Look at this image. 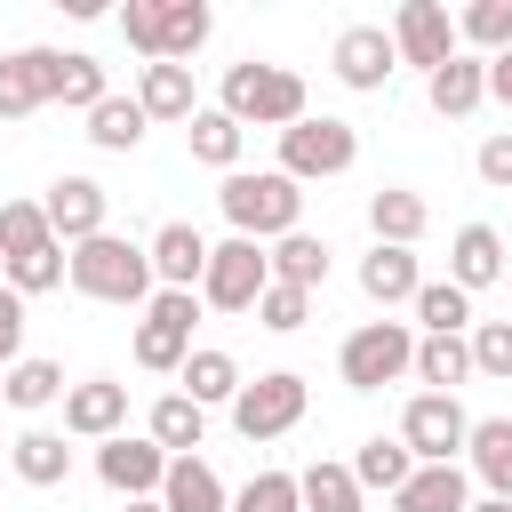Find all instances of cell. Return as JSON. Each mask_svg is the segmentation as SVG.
I'll use <instances>...</instances> for the list:
<instances>
[{
  "label": "cell",
  "instance_id": "cb8c5ba5",
  "mask_svg": "<svg viewBox=\"0 0 512 512\" xmlns=\"http://www.w3.org/2000/svg\"><path fill=\"white\" fill-rule=\"evenodd\" d=\"M184 144H192V160H200V168H224V176H232V168H240V144H248V128H240L224 104H200V112L184 120Z\"/></svg>",
  "mask_w": 512,
  "mask_h": 512
},
{
  "label": "cell",
  "instance_id": "f6af8a7d",
  "mask_svg": "<svg viewBox=\"0 0 512 512\" xmlns=\"http://www.w3.org/2000/svg\"><path fill=\"white\" fill-rule=\"evenodd\" d=\"M472 168H480V184H488V192H512V128H496V136L472 152Z\"/></svg>",
  "mask_w": 512,
  "mask_h": 512
},
{
  "label": "cell",
  "instance_id": "484cf974",
  "mask_svg": "<svg viewBox=\"0 0 512 512\" xmlns=\"http://www.w3.org/2000/svg\"><path fill=\"white\" fill-rule=\"evenodd\" d=\"M144 432H152L168 456H200V440H208V408H200V400H184V392H160V400H152V416H144Z\"/></svg>",
  "mask_w": 512,
  "mask_h": 512
},
{
  "label": "cell",
  "instance_id": "f546056e",
  "mask_svg": "<svg viewBox=\"0 0 512 512\" xmlns=\"http://www.w3.org/2000/svg\"><path fill=\"white\" fill-rule=\"evenodd\" d=\"M64 392H72V384H64V368H56V360H32V352H24V360L0 376V400H8V408H24V416L56 408Z\"/></svg>",
  "mask_w": 512,
  "mask_h": 512
},
{
  "label": "cell",
  "instance_id": "4fadbf2b",
  "mask_svg": "<svg viewBox=\"0 0 512 512\" xmlns=\"http://www.w3.org/2000/svg\"><path fill=\"white\" fill-rule=\"evenodd\" d=\"M56 72H64V48H16V56H0V120H32L40 104H56Z\"/></svg>",
  "mask_w": 512,
  "mask_h": 512
},
{
  "label": "cell",
  "instance_id": "4dcf8cb0",
  "mask_svg": "<svg viewBox=\"0 0 512 512\" xmlns=\"http://www.w3.org/2000/svg\"><path fill=\"white\" fill-rule=\"evenodd\" d=\"M264 256H272V280H280V288H304V296H312V288L328 280V240H312V232H288V240H272Z\"/></svg>",
  "mask_w": 512,
  "mask_h": 512
},
{
  "label": "cell",
  "instance_id": "8fae6325",
  "mask_svg": "<svg viewBox=\"0 0 512 512\" xmlns=\"http://www.w3.org/2000/svg\"><path fill=\"white\" fill-rule=\"evenodd\" d=\"M392 48H400V64H416L424 80H432L448 56H464L456 16H448L440 0H400V16H392Z\"/></svg>",
  "mask_w": 512,
  "mask_h": 512
},
{
  "label": "cell",
  "instance_id": "d590c367",
  "mask_svg": "<svg viewBox=\"0 0 512 512\" xmlns=\"http://www.w3.org/2000/svg\"><path fill=\"white\" fill-rule=\"evenodd\" d=\"M296 480H304V512H368L352 464H312V472H296Z\"/></svg>",
  "mask_w": 512,
  "mask_h": 512
},
{
  "label": "cell",
  "instance_id": "7bdbcfd3",
  "mask_svg": "<svg viewBox=\"0 0 512 512\" xmlns=\"http://www.w3.org/2000/svg\"><path fill=\"white\" fill-rule=\"evenodd\" d=\"M304 320H312V296H304V288H280V280H272V288H264V304H256V328H272V336H296Z\"/></svg>",
  "mask_w": 512,
  "mask_h": 512
},
{
  "label": "cell",
  "instance_id": "83f0119b",
  "mask_svg": "<svg viewBox=\"0 0 512 512\" xmlns=\"http://www.w3.org/2000/svg\"><path fill=\"white\" fill-rule=\"evenodd\" d=\"M160 504H168V512H232V488H224L200 456H176L168 480H160Z\"/></svg>",
  "mask_w": 512,
  "mask_h": 512
},
{
  "label": "cell",
  "instance_id": "f1b7e54d",
  "mask_svg": "<svg viewBox=\"0 0 512 512\" xmlns=\"http://www.w3.org/2000/svg\"><path fill=\"white\" fill-rule=\"evenodd\" d=\"M352 480H360V496H368V488L400 496V488L416 480V456H408V440H400V432H392V440H384V432H376V440H360V456H352Z\"/></svg>",
  "mask_w": 512,
  "mask_h": 512
},
{
  "label": "cell",
  "instance_id": "7c38bea8",
  "mask_svg": "<svg viewBox=\"0 0 512 512\" xmlns=\"http://www.w3.org/2000/svg\"><path fill=\"white\" fill-rule=\"evenodd\" d=\"M40 216H48V232H56L64 248H80V240H96V232H104L112 192H104L96 176H56V184H48V200H40Z\"/></svg>",
  "mask_w": 512,
  "mask_h": 512
},
{
  "label": "cell",
  "instance_id": "681fc988",
  "mask_svg": "<svg viewBox=\"0 0 512 512\" xmlns=\"http://www.w3.org/2000/svg\"><path fill=\"white\" fill-rule=\"evenodd\" d=\"M472 512H512V504L504 496H472Z\"/></svg>",
  "mask_w": 512,
  "mask_h": 512
},
{
  "label": "cell",
  "instance_id": "74e56055",
  "mask_svg": "<svg viewBox=\"0 0 512 512\" xmlns=\"http://www.w3.org/2000/svg\"><path fill=\"white\" fill-rule=\"evenodd\" d=\"M48 240H56V232H48L40 200H0V264L32 256V248H48Z\"/></svg>",
  "mask_w": 512,
  "mask_h": 512
},
{
  "label": "cell",
  "instance_id": "277c9868",
  "mask_svg": "<svg viewBox=\"0 0 512 512\" xmlns=\"http://www.w3.org/2000/svg\"><path fill=\"white\" fill-rule=\"evenodd\" d=\"M352 160H360V128L336 112H304L296 128H280V176H296V184H328Z\"/></svg>",
  "mask_w": 512,
  "mask_h": 512
},
{
  "label": "cell",
  "instance_id": "8992f818",
  "mask_svg": "<svg viewBox=\"0 0 512 512\" xmlns=\"http://www.w3.org/2000/svg\"><path fill=\"white\" fill-rule=\"evenodd\" d=\"M264 288H272V256H264L256 240L232 232V240L208 248V272H200V304H208V312H256Z\"/></svg>",
  "mask_w": 512,
  "mask_h": 512
},
{
  "label": "cell",
  "instance_id": "ee69618b",
  "mask_svg": "<svg viewBox=\"0 0 512 512\" xmlns=\"http://www.w3.org/2000/svg\"><path fill=\"white\" fill-rule=\"evenodd\" d=\"M120 32H128V48H136L144 64H160V0H128V8H120Z\"/></svg>",
  "mask_w": 512,
  "mask_h": 512
},
{
  "label": "cell",
  "instance_id": "ac0fdd59",
  "mask_svg": "<svg viewBox=\"0 0 512 512\" xmlns=\"http://www.w3.org/2000/svg\"><path fill=\"white\" fill-rule=\"evenodd\" d=\"M416 288H424L416 248H384V240H376V248L360 256V296H368V304L392 312V304H416Z\"/></svg>",
  "mask_w": 512,
  "mask_h": 512
},
{
  "label": "cell",
  "instance_id": "e0dca14e",
  "mask_svg": "<svg viewBox=\"0 0 512 512\" xmlns=\"http://www.w3.org/2000/svg\"><path fill=\"white\" fill-rule=\"evenodd\" d=\"M424 104H432L440 120H472V112L488 104V56H448V64L424 80Z\"/></svg>",
  "mask_w": 512,
  "mask_h": 512
},
{
  "label": "cell",
  "instance_id": "52a82bcc",
  "mask_svg": "<svg viewBox=\"0 0 512 512\" xmlns=\"http://www.w3.org/2000/svg\"><path fill=\"white\" fill-rule=\"evenodd\" d=\"M192 320H200V296H192V288H160V296L144 304V320H136V368L176 376V368L192 360Z\"/></svg>",
  "mask_w": 512,
  "mask_h": 512
},
{
  "label": "cell",
  "instance_id": "603a6c76",
  "mask_svg": "<svg viewBox=\"0 0 512 512\" xmlns=\"http://www.w3.org/2000/svg\"><path fill=\"white\" fill-rule=\"evenodd\" d=\"M464 464H472V480H480L488 496L512 504V416H480L472 440H464Z\"/></svg>",
  "mask_w": 512,
  "mask_h": 512
},
{
  "label": "cell",
  "instance_id": "7dc6e473",
  "mask_svg": "<svg viewBox=\"0 0 512 512\" xmlns=\"http://www.w3.org/2000/svg\"><path fill=\"white\" fill-rule=\"evenodd\" d=\"M488 96H496V104H512V48H504V56H488Z\"/></svg>",
  "mask_w": 512,
  "mask_h": 512
},
{
  "label": "cell",
  "instance_id": "5bb4252c",
  "mask_svg": "<svg viewBox=\"0 0 512 512\" xmlns=\"http://www.w3.org/2000/svg\"><path fill=\"white\" fill-rule=\"evenodd\" d=\"M128 432V384H112V376H88V384H72L64 392V440H120Z\"/></svg>",
  "mask_w": 512,
  "mask_h": 512
},
{
  "label": "cell",
  "instance_id": "ffe728a7",
  "mask_svg": "<svg viewBox=\"0 0 512 512\" xmlns=\"http://www.w3.org/2000/svg\"><path fill=\"white\" fill-rule=\"evenodd\" d=\"M424 224H432L424 192H408V184H384V192H368V232H376L384 248H416V240H424Z\"/></svg>",
  "mask_w": 512,
  "mask_h": 512
},
{
  "label": "cell",
  "instance_id": "c3c4849f",
  "mask_svg": "<svg viewBox=\"0 0 512 512\" xmlns=\"http://www.w3.org/2000/svg\"><path fill=\"white\" fill-rule=\"evenodd\" d=\"M120 512H168V504H160V496H136V504H120Z\"/></svg>",
  "mask_w": 512,
  "mask_h": 512
},
{
  "label": "cell",
  "instance_id": "f35d334b",
  "mask_svg": "<svg viewBox=\"0 0 512 512\" xmlns=\"http://www.w3.org/2000/svg\"><path fill=\"white\" fill-rule=\"evenodd\" d=\"M456 40L480 48V56H504V48H512V0H472V8L456 16Z\"/></svg>",
  "mask_w": 512,
  "mask_h": 512
},
{
  "label": "cell",
  "instance_id": "2e32d148",
  "mask_svg": "<svg viewBox=\"0 0 512 512\" xmlns=\"http://www.w3.org/2000/svg\"><path fill=\"white\" fill-rule=\"evenodd\" d=\"M144 256H152V280H160V288H192V296H200V272H208V240H200V224L168 216V224L144 240Z\"/></svg>",
  "mask_w": 512,
  "mask_h": 512
},
{
  "label": "cell",
  "instance_id": "5b68a950",
  "mask_svg": "<svg viewBox=\"0 0 512 512\" xmlns=\"http://www.w3.org/2000/svg\"><path fill=\"white\" fill-rule=\"evenodd\" d=\"M336 376H344L352 392H384V384L416 376V328H408V320H368V328H352L344 352H336Z\"/></svg>",
  "mask_w": 512,
  "mask_h": 512
},
{
  "label": "cell",
  "instance_id": "3957f363",
  "mask_svg": "<svg viewBox=\"0 0 512 512\" xmlns=\"http://www.w3.org/2000/svg\"><path fill=\"white\" fill-rule=\"evenodd\" d=\"M224 112L240 120V128H296L304 112H312V96H304V80L288 72V64H232L224 72Z\"/></svg>",
  "mask_w": 512,
  "mask_h": 512
},
{
  "label": "cell",
  "instance_id": "9a60e30c",
  "mask_svg": "<svg viewBox=\"0 0 512 512\" xmlns=\"http://www.w3.org/2000/svg\"><path fill=\"white\" fill-rule=\"evenodd\" d=\"M328 64H336V80H344V88L376 96V88L392 80L400 48H392V32H384V24H344V32H336V56H328Z\"/></svg>",
  "mask_w": 512,
  "mask_h": 512
},
{
  "label": "cell",
  "instance_id": "bcb514c9",
  "mask_svg": "<svg viewBox=\"0 0 512 512\" xmlns=\"http://www.w3.org/2000/svg\"><path fill=\"white\" fill-rule=\"evenodd\" d=\"M24 360V296L16 288H0V376Z\"/></svg>",
  "mask_w": 512,
  "mask_h": 512
},
{
  "label": "cell",
  "instance_id": "d6986e66",
  "mask_svg": "<svg viewBox=\"0 0 512 512\" xmlns=\"http://www.w3.org/2000/svg\"><path fill=\"white\" fill-rule=\"evenodd\" d=\"M240 384H248V376H240V360H232L224 344H192V360L176 368V392H184V400H200V408H216V400L232 408V400H240Z\"/></svg>",
  "mask_w": 512,
  "mask_h": 512
},
{
  "label": "cell",
  "instance_id": "d4e9b609",
  "mask_svg": "<svg viewBox=\"0 0 512 512\" xmlns=\"http://www.w3.org/2000/svg\"><path fill=\"white\" fill-rule=\"evenodd\" d=\"M136 104H144V120H192V112H200L192 64H144V72H136Z\"/></svg>",
  "mask_w": 512,
  "mask_h": 512
},
{
  "label": "cell",
  "instance_id": "9c48e42d",
  "mask_svg": "<svg viewBox=\"0 0 512 512\" xmlns=\"http://www.w3.org/2000/svg\"><path fill=\"white\" fill-rule=\"evenodd\" d=\"M400 440H408L416 464H456L464 440H472V416H464L456 392H416V400L400 408Z\"/></svg>",
  "mask_w": 512,
  "mask_h": 512
},
{
  "label": "cell",
  "instance_id": "1f68e13d",
  "mask_svg": "<svg viewBox=\"0 0 512 512\" xmlns=\"http://www.w3.org/2000/svg\"><path fill=\"white\" fill-rule=\"evenodd\" d=\"M208 32H216L208 0H160V64H184Z\"/></svg>",
  "mask_w": 512,
  "mask_h": 512
},
{
  "label": "cell",
  "instance_id": "ba28073f",
  "mask_svg": "<svg viewBox=\"0 0 512 512\" xmlns=\"http://www.w3.org/2000/svg\"><path fill=\"white\" fill-rule=\"evenodd\" d=\"M304 408H312L304 376H296V368H272V376L240 384V400H232V432H240V440H280V432L304 424Z\"/></svg>",
  "mask_w": 512,
  "mask_h": 512
},
{
  "label": "cell",
  "instance_id": "ab89813d",
  "mask_svg": "<svg viewBox=\"0 0 512 512\" xmlns=\"http://www.w3.org/2000/svg\"><path fill=\"white\" fill-rule=\"evenodd\" d=\"M112 88H104V64L96 56H80V48H64V72H56V104H72V112H96Z\"/></svg>",
  "mask_w": 512,
  "mask_h": 512
},
{
  "label": "cell",
  "instance_id": "60d3db41",
  "mask_svg": "<svg viewBox=\"0 0 512 512\" xmlns=\"http://www.w3.org/2000/svg\"><path fill=\"white\" fill-rule=\"evenodd\" d=\"M472 376H496V384H512V320H472Z\"/></svg>",
  "mask_w": 512,
  "mask_h": 512
},
{
  "label": "cell",
  "instance_id": "d6a6232c",
  "mask_svg": "<svg viewBox=\"0 0 512 512\" xmlns=\"http://www.w3.org/2000/svg\"><path fill=\"white\" fill-rule=\"evenodd\" d=\"M144 128H152V120H144L136 96H104V104L88 112V144H96V152H136Z\"/></svg>",
  "mask_w": 512,
  "mask_h": 512
},
{
  "label": "cell",
  "instance_id": "e575fe53",
  "mask_svg": "<svg viewBox=\"0 0 512 512\" xmlns=\"http://www.w3.org/2000/svg\"><path fill=\"white\" fill-rule=\"evenodd\" d=\"M416 320H424V336H472V296L456 280H424L416 288Z\"/></svg>",
  "mask_w": 512,
  "mask_h": 512
},
{
  "label": "cell",
  "instance_id": "4316f807",
  "mask_svg": "<svg viewBox=\"0 0 512 512\" xmlns=\"http://www.w3.org/2000/svg\"><path fill=\"white\" fill-rule=\"evenodd\" d=\"M8 464H16V480L24 488H64V472H72V448H64V432H16L8 440Z\"/></svg>",
  "mask_w": 512,
  "mask_h": 512
},
{
  "label": "cell",
  "instance_id": "b9f144b4",
  "mask_svg": "<svg viewBox=\"0 0 512 512\" xmlns=\"http://www.w3.org/2000/svg\"><path fill=\"white\" fill-rule=\"evenodd\" d=\"M232 512H304V480H296V472H256V480L232 496Z\"/></svg>",
  "mask_w": 512,
  "mask_h": 512
},
{
  "label": "cell",
  "instance_id": "44dd1931",
  "mask_svg": "<svg viewBox=\"0 0 512 512\" xmlns=\"http://www.w3.org/2000/svg\"><path fill=\"white\" fill-rule=\"evenodd\" d=\"M448 280H456L464 296L504 280V240H496V224H464V232L448 240Z\"/></svg>",
  "mask_w": 512,
  "mask_h": 512
},
{
  "label": "cell",
  "instance_id": "6da1fadb",
  "mask_svg": "<svg viewBox=\"0 0 512 512\" xmlns=\"http://www.w3.org/2000/svg\"><path fill=\"white\" fill-rule=\"evenodd\" d=\"M224 216H232V232L240 240H288V232H304V184L296 176H280V168H232L224 176Z\"/></svg>",
  "mask_w": 512,
  "mask_h": 512
},
{
  "label": "cell",
  "instance_id": "30bf717a",
  "mask_svg": "<svg viewBox=\"0 0 512 512\" xmlns=\"http://www.w3.org/2000/svg\"><path fill=\"white\" fill-rule=\"evenodd\" d=\"M168 464H176V456H168L152 432H120V440H104V448H96V480H104L120 504H136V496H160Z\"/></svg>",
  "mask_w": 512,
  "mask_h": 512
},
{
  "label": "cell",
  "instance_id": "7402d4cb",
  "mask_svg": "<svg viewBox=\"0 0 512 512\" xmlns=\"http://www.w3.org/2000/svg\"><path fill=\"white\" fill-rule=\"evenodd\" d=\"M392 512H472V472L464 464H416V480L392 496Z\"/></svg>",
  "mask_w": 512,
  "mask_h": 512
},
{
  "label": "cell",
  "instance_id": "836d02e7",
  "mask_svg": "<svg viewBox=\"0 0 512 512\" xmlns=\"http://www.w3.org/2000/svg\"><path fill=\"white\" fill-rule=\"evenodd\" d=\"M472 376V344L464 336H416V384L424 392H456Z\"/></svg>",
  "mask_w": 512,
  "mask_h": 512
},
{
  "label": "cell",
  "instance_id": "8d00e7d4",
  "mask_svg": "<svg viewBox=\"0 0 512 512\" xmlns=\"http://www.w3.org/2000/svg\"><path fill=\"white\" fill-rule=\"evenodd\" d=\"M64 280H72V248H64V240H48V248H32V256L8 264V288H16V296H48V288H64Z\"/></svg>",
  "mask_w": 512,
  "mask_h": 512
},
{
  "label": "cell",
  "instance_id": "7a4b0ae2",
  "mask_svg": "<svg viewBox=\"0 0 512 512\" xmlns=\"http://www.w3.org/2000/svg\"><path fill=\"white\" fill-rule=\"evenodd\" d=\"M72 288L96 296V304H152V296H160L152 256H144L136 240H120V232H96V240L72 248Z\"/></svg>",
  "mask_w": 512,
  "mask_h": 512
}]
</instances>
